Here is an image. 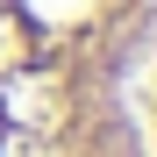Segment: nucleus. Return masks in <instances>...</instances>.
I'll return each mask as SVG.
<instances>
[{
	"instance_id": "f257e3e1",
	"label": "nucleus",
	"mask_w": 157,
	"mask_h": 157,
	"mask_svg": "<svg viewBox=\"0 0 157 157\" xmlns=\"http://www.w3.org/2000/svg\"><path fill=\"white\" fill-rule=\"evenodd\" d=\"M0 157H150L136 71L0 7Z\"/></svg>"
},
{
	"instance_id": "f03ea898",
	"label": "nucleus",
	"mask_w": 157,
	"mask_h": 157,
	"mask_svg": "<svg viewBox=\"0 0 157 157\" xmlns=\"http://www.w3.org/2000/svg\"><path fill=\"white\" fill-rule=\"evenodd\" d=\"M143 143L157 157V57H150V100H143Z\"/></svg>"
}]
</instances>
